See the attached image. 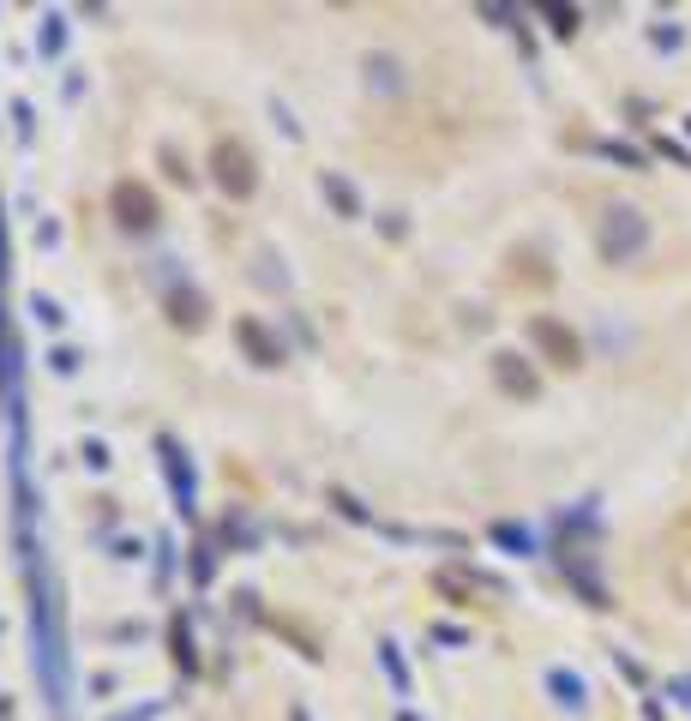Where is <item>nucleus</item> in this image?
<instances>
[{
    "label": "nucleus",
    "mask_w": 691,
    "mask_h": 721,
    "mask_svg": "<svg viewBox=\"0 0 691 721\" xmlns=\"http://www.w3.org/2000/svg\"><path fill=\"white\" fill-rule=\"evenodd\" d=\"M253 277H259L265 289H289V270H283V259H277V253H259V270H253Z\"/></svg>",
    "instance_id": "nucleus-24"
},
{
    "label": "nucleus",
    "mask_w": 691,
    "mask_h": 721,
    "mask_svg": "<svg viewBox=\"0 0 691 721\" xmlns=\"http://www.w3.org/2000/svg\"><path fill=\"white\" fill-rule=\"evenodd\" d=\"M271 121L283 126V138H289V145H301V121H296V114H289V109H283V102H277V97H271Z\"/></svg>",
    "instance_id": "nucleus-28"
},
{
    "label": "nucleus",
    "mask_w": 691,
    "mask_h": 721,
    "mask_svg": "<svg viewBox=\"0 0 691 721\" xmlns=\"http://www.w3.org/2000/svg\"><path fill=\"white\" fill-rule=\"evenodd\" d=\"M493 379H499V391L517 397V403H535V397H542V379H535L530 355H517V350H499L493 355Z\"/></svg>",
    "instance_id": "nucleus-8"
},
{
    "label": "nucleus",
    "mask_w": 691,
    "mask_h": 721,
    "mask_svg": "<svg viewBox=\"0 0 691 721\" xmlns=\"http://www.w3.org/2000/svg\"><path fill=\"white\" fill-rule=\"evenodd\" d=\"M289 721H307V710H296V716H289Z\"/></svg>",
    "instance_id": "nucleus-33"
},
{
    "label": "nucleus",
    "mask_w": 691,
    "mask_h": 721,
    "mask_svg": "<svg viewBox=\"0 0 691 721\" xmlns=\"http://www.w3.org/2000/svg\"><path fill=\"white\" fill-rule=\"evenodd\" d=\"M12 121H19V138L31 145V138H36V126H31V102H12Z\"/></svg>",
    "instance_id": "nucleus-30"
},
{
    "label": "nucleus",
    "mask_w": 691,
    "mask_h": 721,
    "mask_svg": "<svg viewBox=\"0 0 691 721\" xmlns=\"http://www.w3.org/2000/svg\"><path fill=\"white\" fill-rule=\"evenodd\" d=\"M216 535H223V547H241V553H253V547H259V530H253V523L241 518V511H229V518H223V530H216Z\"/></svg>",
    "instance_id": "nucleus-17"
},
{
    "label": "nucleus",
    "mask_w": 691,
    "mask_h": 721,
    "mask_svg": "<svg viewBox=\"0 0 691 721\" xmlns=\"http://www.w3.org/2000/svg\"><path fill=\"white\" fill-rule=\"evenodd\" d=\"M187 572H193V589H211V577H216V547H211V541H199V547H193Z\"/></svg>",
    "instance_id": "nucleus-20"
},
{
    "label": "nucleus",
    "mask_w": 691,
    "mask_h": 721,
    "mask_svg": "<svg viewBox=\"0 0 691 721\" xmlns=\"http://www.w3.org/2000/svg\"><path fill=\"white\" fill-rule=\"evenodd\" d=\"M319 192L331 199V211H337L343 223H355V217H367V204H361V192H355V180H349V175L325 169V175H319Z\"/></svg>",
    "instance_id": "nucleus-10"
},
{
    "label": "nucleus",
    "mask_w": 691,
    "mask_h": 721,
    "mask_svg": "<svg viewBox=\"0 0 691 721\" xmlns=\"http://www.w3.org/2000/svg\"><path fill=\"white\" fill-rule=\"evenodd\" d=\"M163 169H169V180H181V187H193V169H187V157L175 145H163Z\"/></svg>",
    "instance_id": "nucleus-26"
},
{
    "label": "nucleus",
    "mask_w": 691,
    "mask_h": 721,
    "mask_svg": "<svg viewBox=\"0 0 691 721\" xmlns=\"http://www.w3.org/2000/svg\"><path fill=\"white\" fill-rule=\"evenodd\" d=\"M36 55H43V60L67 55V12H60V7H48L43 19H36Z\"/></svg>",
    "instance_id": "nucleus-13"
},
{
    "label": "nucleus",
    "mask_w": 691,
    "mask_h": 721,
    "mask_svg": "<svg viewBox=\"0 0 691 721\" xmlns=\"http://www.w3.org/2000/svg\"><path fill=\"white\" fill-rule=\"evenodd\" d=\"M175 577V535H157V589H169Z\"/></svg>",
    "instance_id": "nucleus-25"
},
{
    "label": "nucleus",
    "mask_w": 691,
    "mask_h": 721,
    "mask_svg": "<svg viewBox=\"0 0 691 721\" xmlns=\"http://www.w3.org/2000/svg\"><path fill=\"white\" fill-rule=\"evenodd\" d=\"M163 710H169V703H163V698H151V703H138V710H121V716H109V721H157Z\"/></svg>",
    "instance_id": "nucleus-29"
},
{
    "label": "nucleus",
    "mask_w": 691,
    "mask_h": 721,
    "mask_svg": "<svg viewBox=\"0 0 691 721\" xmlns=\"http://www.w3.org/2000/svg\"><path fill=\"white\" fill-rule=\"evenodd\" d=\"M163 307H169V325L175 331H204V325H211V301L199 295V282L175 277V270H163Z\"/></svg>",
    "instance_id": "nucleus-6"
},
{
    "label": "nucleus",
    "mask_w": 691,
    "mask_h": 721,
    "mask_svg": "<svg viewBox=\"0 0 691 721\" xmlns=\"http://www.w3.org/2000/svg\"><path fill=\"white\" fill-rule=\"evenodd\" d=\"M547 19V31L554 36H578V24H583V12L578 7H554V0H547V7H535Z\"/></svg>",
    "instance_id": "nucleus-19"
},
{
    "label": "nucleus",
    "mask_w": 691,
    "mask_h": 721,
    "mask_svg": "<svg viewBox=\"0 0 691 721\" xmlns=\"http://www.w3.org/2000/svg\"><path fill=\"white\" fill-rule=\"evenodd\" d=\"M547 691H554L559 710H583V703H590V686H583V674H571V667H547Z\"/></svg>",
    "instance_id": "nucleus-14"
},
{
    "label": "nucleus",
    "mask_w": 691,
    "mask_h": 721,
    "mask_svg": "<svg viewBox=\"0 0 691 721\" xmlns=\"http://www.w3.org/2000/svg\"><path fill=\"white\" fill-rule=\"evenodd\" d=\"M397 721H421V716L415 710H397Z\"/></svg>",
    "instance_id": "nucleus-32"
},
{
    "label": "nucleus",
    "mask_w": 691,
    "mask_h": 721,
    "mask_svg": "<svg viewBox=\"0 0 691 721\" xmlns=\"http://www.w3.org/2000/svg\"><path fill=\"white\" fill-rule=\"evenodd\" d=\"M24 313H31L43 331H60V325H67V307H60L55 295H31V301H24Z\"/></svg>",
    "instance_id": "nucleus-18"
},
{
    "label": "nucleus",
    "mask_w": 691,
    "mask_h": 721,
    "mask_svg": "<svg viewBox=\"0 0 691 721\" xmlns=\"http://www.w3.org/2000/svg\"><path fill=\"white\" fill-rule=\"evenodd\" d=\"M530 343H535V355L554 360V367H583L578 331H571L566 319H554V313H535V319H530Z\"/></svg>",
    "instance_id": "nucleus-5"
},
{
    "label": "nucleus",
    "mask_w": 691,
    "mask_h": 721,
    "mask_svg": "<svg viewBox=\"0 0 691 721\" xmlns=\"http://www.w3.org/2000/svg\"><path fill=\"white\" fill-rule=\"evenodd\" d=\"M157 463H163V481H169L175 511L193 523L199 518V469H193V457H187V445L175 440V433H157Z\"/></svg>",
    "instance_id": "nucleus-3"
},
{
    "label": "nucleus",
    "mask_w": 691,
    "mask_h": 721,
    "mask_svg": "<svg viewBox=\"0 0 691 721\" xmlns=\"http://www.w3.org/2000/svg\"><path fill=\"white\" fill-rule=\"evenodd\" d=\"M325 499H331V506H337V511H343V518H349V523H374V511H367L361 499L349 493V487H331ZM374 530H379V523H374Z\"/></svg>",
    "instance_id": "nucleus-22"
},
{
    "label": "nucleus",
    "mask_w": 691,
    "mask_h": 721,
    "mask_svg": "<svg viewBox=\"0 0 691 721\" xmlns=\"http://www.w3.org/2000/svg\"><path fill=\"white\" fill-rule=\"evenodd\" d=\"M601 151H608V157H613V163H625V169H644V157H637V151H632V145H601Z\"/></svg>",
    "instance_id": "nucleus-31"
},
{
    "label": "nucleus",
    "mask_w": 691,
    "mask_h": 721,
    "mask_svg": "<svg viewBox=\"0 0 691 721\" xmlns=\"http://www.w3.org/2000/svg\"><path fill=\"white\" fill-rule=\"evenodd\" d=\"M361 73H367V90H386V97H397V90L409 85V79H403V60L386 55V48H379V55H367Z\"/></svg>",
    "instance_id": "nucleus-12"
},
{
    "label": "nucleus",
    "mask_w": 691,
    "mask_h": 721,
    "mask_svg": "<svg viewBox=\"0 0 691 721\" xmlns=\"http://www.w3.org/2000/svg\"><path fill=\"white\" fill-rule=\"evenodd\" d=\"M595 253H601L608 265L644 259V253H649V217L637 211V204L613 199L608 211H601V223H595Z\"/></svg>",
    "instance_id": "nucleus-1"
},
{
    "label": "nucleus",
    "mask_w": 691,
    "mask_h": 721,
    "mask_svg": "<svg viewBox=\"0 0 691 721\" xmlns=\"http://www.w3.org/2000/svg\"><path fill=\"white\" fill-rule=\"evenodd\" d=\"M379 667H386V679H391V691H397V698H409V662H403V650H397L391 637L379 643Z\"/></svg>",
    "instance_id": "nucleus-16"
},
{
    "label": "nucleus",
    "mask_w": 691,
    "mask_h": 721,
    "mask_svg": "<svg viewBox=\"0 0 691 721\" xmlns=\"http://www.w3.org/2000/svg\"><path fill=\"white\" fill-rule=\"evenodd\" d=\"M211 180L223 199L247 204L253 192H259V163H253V151L241 145V138H216L211 145Z\"/></svg>",
    "instance_id": "nucleus-2"
},
{
    "label": "nucleus",
    "mask_w": 691,
    "mask_h": 721,
    "mask_svg": "<svg viewBox=\"0 0 691 721\" xmlns=\"http://www.w3.org/2000/svg\"><path fill=\"white\" fill-rule=\"evenodd\" d=\"M559 565H566V577L583 589V601H590V608H613L608 589H601V577H595V565L583 559V553H571V547H566V553H559Z\"/></svg>",
    "instance_id": "nucleus-11"
},
{
    "label": "nucleus",
    "mask_w": 691,
    "mask_h": 721,
    "mask_svg": "<svg viewBox=\"0 0 691 721\" xmlns=\"http://www.w3.org/2000/svg\"><path fill=\"white\" fill-rule=\"evenodd\" d=\"M235 343H241V355L253 360V367H283V337H277L265 319H235Z\"/></svg>",
    "instance_id": "nucleus-7"
},
{
    "label": "nucleus",
    "mask_w": 691,
    "mask_h": 721,
    "mask_svg": "<svg viewBox=\"0 0 691 721\" xmlns=\"http://www.w3.org/2000/svg\"><path fill=\"white\" fill-rule=\"evenodd\" d=\"M79 463H85L91 475H109V469H114V457H109V440H97V433H91V440H79Z\"/></svg>",
    "instance_id": "nucleus-21"
},
{
    "label": "nucleus",
    "mask_w": 691,
    "mask_h": 721,
    "mask_svg": "<svg viewBox=\"0 0 691 721\" xmlns=\"http://www.w3.org/2000/svg\"><path fill=\"white\" fill-rule=\"evenodd\" d=\"M43 360H48V373H60V379H73V373H79V360H85V355L73 350V343H55V350H48Z\"/></svg>",
    "instance_id": "nucleus-23"
},
{
    "label": "nucleus",
    "mask_w": 691,
    "mask_h": 721,
    "mask_svg": "<svg viewBox=\"0 0 691 721\" xmlns=\"http://www.w3.org/2000/svg\"><path fill=\"white\" fill-rule=\"evenodd\" d=\"M169 662L181 667V679H199V643H193V613L169 620Z\"/></svg>",
    "instance_id": "nucleus-9"
},
{
    "label": "nucleus",
    "mask_w": 691,
    "mask_h": 721,
    "mask_svg": "<svg viewBox=\"0 0 691 721\" xmlns=\"http://www.w3.org/2000/svg\"><path fill=\"white\" fill-rule=\"evenodd\" d=\"M493 547H505V553H517V559H530V553H535V535L530 530H523V523H493Z\"/></svg>",
    "instance_id": "nucleus-15"
},
{
    "label": "nucleus",
    "mask_w": 691,
    "mask_h": 721,
    "mask_svg": "<svg viewBox=\"0 0 691 721\" xmlns=\"http://www.w3.org/2000/svg\"><path fill=\"white\" fill-rule=\"evenodd\" d=\"M427 637H433V643H445V650H464V643H469V631H464V625H445V620H439V625L427 631Z\"/></svg>",
    "instance_id": "nucleus-27"
},
{
    "label": "nucleus",
    "mask_w": 691,
    "mask_h": 721,
    "mask_svg": "<svg viewBox=\"0 0 691 721\" xmlns=\"http://www.w3.org/2000/svg\"><path fill=\"white\" fill-rule=\"evenodd\" d=\"M109 211H114V229H121V235H151V229L163 223V211H157V192H151L145 180H114V192H109Z\"/></svg>",
    "instance_id": "nucleus-4"
}]
</instances>
